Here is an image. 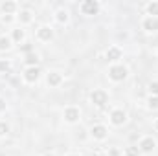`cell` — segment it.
I'll return each instance as SVG.
<instances>
[{
    "instance_id": "cell-1",
    "label": "cell",
    "mask_w": 158,
    "mask_h": 156,
    "mask_svg": "<svg viewBox=\"0 0 158 156\" xmlns=\"http://www.w3.org/2000/svg\"><path fill=\"white\" fill-rule=\"evenodd\" d=\"M131 76V70H129V66L121 61V63H114V64H109L107 66V72H105V77L109 83H112V84H121V83H125L127 79Z\"/></svg>"
},
{
    "instance_id": "cell-2",
    "label": "cell",
    "mask_w": 158,
    "mask_h": 156,
    "mask_svg": "<svg viewBox=\"0 0 158 156\" xmlns=\"http://www.w3.org/2000/svg\"><path fill=\"white\" fill-rule=\"evenodd\" d=\"M61 119H63V123L68 125V127L79 125L81 119H83V110H81V107H79V105H66V107H63V110H61Z\"/></svg>"
},
{
    "instance_id": "cell-3",
    "label": "cell",
    "mask_w": 158,
    "mask_h": 156,
    "mask_svg": "<svg viewBox=\"0 0 158 156\" xmlns=\"http://www.w3.org/2000/svg\"><path fill=\"white\" fill-rule=\"evenodd\" d=\"M107 119H109V127L112 129H121L129 123V112L123 109V107H112L107 114Z\"/></svg>"
},
{
    "instance_id": "cell-4",
    "label": "cell",
    "mask_w": 158,
    "mask_h": 156,
    "mask_svg": "<svg viewBox=\"0 0 158 156\" xmlns=\"http://www.w3.org/2000/svg\"><path fill=\"white\" fill-rule=\"evenodd\" d=\"M110 136V127L105 123H94L88 127V138L94 143H105Z\"/></svg>"
},
{
    "instance_id": "cell-5",
    "label": "cell",
    "mask_w": 158,
    "mask_h": 156,
    "mask_svg": "<svg viewBox=\"0 0 158 156\" xmlns=\"http://www.w3.org/2000/svg\"><path fill=\"white\" fill-rule=\"evenodd\" d=\"M88 101H90V105L92 107H96V109H103V107H107L109 105V101H110V94H109V90L107 88H92L90 92H88Z\"/></svg>"
},
{
    "instance_id": "cell-6",
    "label": "cell",
    "mask_w": 158,
    "mask_h": 156,
    "mask_svg": "<svg viewBox=\"0 0 158 156\" xmlns=\"http://www.w3.org/2000/svg\"><path fill=\"white\" fill-rule=\"evenodd\" d=\"M40 77H42L40 66H24L22 72H20V81H22V84H26V86H35V84H39Z\"/></svg>"
},
{
    "instance_id": "cell-7",
    "label": "cell",
    "mask_w": 158,
    "mask_h": 156,
    "mask_svg": "<svg viewBox=\"0 0 158 156\" xmlns=\"http://www.w3.org/2000/svg\"><path fill=\"white\" fill-rule=\"evenodd\" d=\"M101 7H103V4H101L99 0H81L77 4L79 15H83V17H86V18L99 15V13H101Z\"/></svg>"
},
{
    "instance_id": "cell-8",
    "label": "cell",
    "mask_w": 158,
    "mask_h": 156,
    "mask_svg": "<svg viewBox=\"0 0 158 156\" xmlns=\"http://www.w3.org/2000/svg\"><path fill=\"white\" fill-rule=\"evenodd\" d=\"M136 147L140 149L142 156L143 154H153L158 147V140L153 134H143V136H140V140L136 142Z\"/></svg>"
},
{
    "instance_id": "cell-9",
    "label": "cell",
    "mask_w": 158,
    "mask_h": 156,
    "mask_svg": "<svg viewBox=\"0 0 158 156\" xmlns=\"http://www.w3.org/2000/svg\"><path fill=\"white\" fill-rule=\"evenodd\" d=\"M44 83L50 90H55V88H61L64 84V74L57 68H50L46 74H44Z\"/></svg>"
},
{
    "instance_id": "cell-10",
    "label": "cell",
    "mask_w": 158,
    "mask_h": 156,
    "mask_svg": "<svg viewBox=\"0 0 158 156\" xmlns=\"http://www.w3.org/2000/svg\"><path fill=\"white\" fill-rule=\"evenodd\" d=\"M35 40L40 44H50L55 40V28L52 24H40L35 30Z\"/></svg>"
},
{
    "instance_id": "cell-11",
    "label": "cell",
    "mask_w": 158,
    "mask_h": 156,
    "mask_svg": "<svg viewBox=\"0 0 158 156\" xmlns=\"http://www.w3.org/2000/svg\"><path fill=\"white\" fill-rule=\"evenodd\" d=\"M140 30L145 35H156L158 33V17H149L143 15L140 18Z\"/></svg>"
},
{
    "instance_id": "cell-12",
    "label": "cell",
    "mask_w": 158,
    "mask_h": 156,
    "mask_svg": "<svg viewBox=\"0 0 158 156\" xmlns=\"http://www.w3.org/2000/svg\"><path fill=\"white\" fill-rule=\"evenodd\" d=\"M35 11L30 9V7H20V11L17 13V26L20 28H26V26H31L35 22Z\"/></svg>"
},
{
    "instance_id": "cell-13",
    "label": "cell",
    "mask_w": 158,
    "mask_h": 156,
    "mask_svg": "<svg viewBox=\"0 0 158 156\" xmlns=\"http://www.w3.org/2000/svg\"><path fill=\"white\" fill-rule=\"evenodd\" d=\"M105 59H107L109 64L121 63V59H123V48L119 44H109L107 50H105Z\"/></svg>"
},
{
    "instance_id": "cell-14",
    "label": "cell",
    "mask_w": 158,
    "mask_h": 156,
    "mask_svg": "<svg viewBox=\"0 0 158 156\" xmlns=\"http://www.w3.org/2000/svg\"><path fill=\"white\" fill-rule=\"evenodd\" d=\"M52 18H53V22L57 24V26H68L70 24V20H72V17H70V11L64 7V6H61V7H57L55 11H53V15H52Z\"/></svg>"
},
{
    "instance_id": "cell-15",
    "label": "cell",
    "mask_w": 158,
    "mask_h": 156,
    "mask_svg": "<svg viewBox=\"0 0 158 156\" xmlns=\"http://www.w3.org/2000/svg\"><path fill=\"white\" fill-rule=\"evenodd\" d=\"M19 11H20V4H19L17 0H2V2H0V15L17 17Z\"/></svg>"
},
{
    "instance_id": "cell-16",
    "label": "cell",
    "mask_w": 158,
    "mask_h": 156,
    "mask_svg": "<svg viewBox=\"0 0 158 156\" xmlns=\"http://www.w3.org/2000/svg\"><path fill=\"white\" fill-rule=\"evenodd\" d=\"M7 33H9L11 40L15 42V46H22V44L26 42V37H28V35H26V30L20 28V26H13Z\"/></svg>"
},
{
    "instance_id": "cell-17",
    "label": "cell",
    "mask_w": 158,
    "mask_h": 156,
    "mask_svg": "<svg viewBox=\"0 0 158 156\" xmlns=\"http://www.w3.org/2000/svg\"><path fill=\"white\" fill-rule=\"evenodd\" d=\"M13 48H15V42L11 40L9 33H0V53L6 55V53H9Z\"/></svg>"
},
{
    "instance_id": "cell-18",
    "label": "cell",
    "mask_w": 158,
    "mask_h": 156,
    "mask_svg": "<svg viewBox=\"0 0 158 156\" xmlns=\"http://www.w3.org/2000/svg\"><path fill=\"white\" fill-rule=\"evenodd\" d=\"M22 63H24V66H40V53L33 50V51L22 55Z\"/></svg>"
},
{
    "instance_id": "cell-19",
    "label": "cell",
    "mask_w": 158,
    "mask_h": 156,
    "mask_svg": "<svg viewBox=\"0 0 158 156\" xmlns=\"http://www.w3.org/2000/svg\"><path fill=\"white\" fill-rule=\"evenodd\" d=\"M143 15L158 17V0H149L143 4Z\"/></svg>"
},
{
    "instance_id": "cell-20",
    "label": "cell",
    "mask_w": 158,
    "mask_h": 156,
    "mask_svg": "<svg viewBox=\"0 0 158 156\" xmlns=\"http://www.w3.org/2000/svg\"><path fill=\"white\" fill-rule=\"evenodd\" d=\"M13 59H7V57H2L0 59V76H6V74H11L13 72Z\"/></svg>"
},
{
    "instance_id": "cell-21",
    "label": "cell",
    "mask_w": 158,
    "mask_h": 156,
    "mask_svg": "<svg viewBox=\"0 0 158 156\" xmlns=\"http://www.w3.org/2000/svg\"><path fill=\"white\" fill-rule=\"evenodd\" d=\"M121 156H142V153L136 147V143H129L121 149Z\"/></svg>"
},
{
    "instance_id": "cell-22",
    "label": "cell",
    "mask_w": 158,
    "mask_h": 156,
    "mask_svg": "<svg viewBox=\"0 0 158 156\" xmlns=\"http://www.w3.org/2000/svg\"><path fill=\"white\" fill-rule=\"evenodd\" d=\"M145 109L149 112H158V96H147L145 97Z\"/></svg>"
},
{
    "instance_id": "cell-23",
    "label": "cell",
    "mask_w": 158,
    "mask_h": 156,
    "mask_svg": "<svg viewBox=\"0 0 158 156\" xmlns=\"http://www.w3.org/2000/svg\"><path fill=\"white\" fill-rule=\"evenodd\" d=\"M0 24L2 26H7L9 30L13 26H17V17H9V15H0Z\"/></svg>"
},
{
    "instance_id": "cell-24",
    "label": "cell",
    "mask_w": 158,
    "mask_h": 156,
    "mask_svg": "<svg viewBox=\"0 0 158 156\" xmlns=\"http://www.w3.org/2000/svg\"><path fill=\"white\" fill-rule=\"evenodd\" d=\"M11 132V125L6 119H0V140H6Z\"/></svg>"
},
{
    "instance_id": "cell-25",
    "label": "cell",
    "mask_w": 158,
    "mask_h": 156,
    "mask_svg": "<svg viewBox=\"0 0 158 156\" xmlns=\"http://www.w3.org/2000/svg\"><path fill=\"white\" fill-rule=\"evenodd\" d=\"M147 96H158V79L147 83Z\"/></svg>"
},
{
    "instance_id": "cell-26",
    "label": "cell",
    "mask_w": 158,
    "mask_h": 156,
    "mask_svg": "<svg viewBox=\"0 0 158 156\" xmlns=\"http://www.w3.org/2000/svg\"><path fill=\"white\" fill-rule=\"evenodd\" d=\"M20 48V51H22V55H26V53H30V51H33L35 48L31 46V42H24L22 46H19Z\"/></svg>"
},
{
    "instance_id": "cell-27",
    "label": "cell",
    "mask_w": 158,
    "mask_h": 156,
    "mask_svg": "<svg viewBox=\"0 0 158 156\" xmlns=\"http://www.w3.org/2000/svg\"><path fill=\"white\" fill-rule=\"evenodd\" d=\"M6 112H7V101H6V97L0 96V116L6 114Z\"/></svg>"
},
{
    "instance_id": "cell-28",
    "label": "cell",
    "mask_w": 158,
    "mask_h": 156,
    "mask_svg": "<svg viewBox=\"0 0 158 156\" xmlns=\"http://www.w3.org/2000/svg\"><path fill=\"white\" fill-rule=\"evenodd\" d=\"M153 130H155V132H158V117H155V119H153Z\"/></svg>"
},
{
    "instance_id": "cell-29",
    "label": "cell",
    "mask_w": 158,
    "mask_h": 156,
    "mask_svg": "<svg viewBox=\"0 0 158 156\" xmlns=\"http://www.w3.org/2000/svg\"><path fill=\"white\" fill-rule=\"evenodd\" d=\"M64 156H83L81 153H76V151H70V153H66Z\"/></svg>"
},
{
    "instance_id": "cell-30",
    "label": "cell",
    "mask_w": 158,
    "mask_h": 156,
    "mask_svg": "<svg viewBox=\"0 0 158 156\" xmlns=\"http://www.w3.org/2000/svg\"><path fill=\"white\" fill-rule=\"evenodd\" d=\"M40 156H57V154H55L53 151H46V153H42Z\"/></svg>"
},
{
    "instance_id": "cell-31",
    "label": "cell",
    "mask_w": 158,
    "mask_h": 156,
    "mask_svg": "<svg viewBox=\"0 0 158 156\" xmlns=\"http://www.w3.org/2000/svg\"><path fill=\"white\" fill-rule=\"evenodd\" d=\"M155 55H156V57H158V46H156V48H155Z\"/></svg>"
},
{
    "instance_id": "cell-32",
    "label": "cell",
    "mask_w": 158,
    "mask_h": 156,
    "mask_svg": "<svg viewBox=\"0 0 158 156\" xmlns=\"http://www.w3.org/2000/svg\"><path fill=\"white\" fill-rule=\"evenodd\" d=\"M0 156H7V154H6V153H4V151H0Z\"/></svg>"
},
{
    "instance_id": "cell-33",
    "label": "cell",
    "mask_w": 158,
    "mask_h": 156,
    "mask_svg": "<svg viewBox=\"0 0 158 156\" xmlns=\"http://www.w3.org/2000/svg\"><path fill=\"white\" fill-rule=\"evenodd\" d=\"M96 156H98V154H96Z\"/></svg>"
}]
</instances>
